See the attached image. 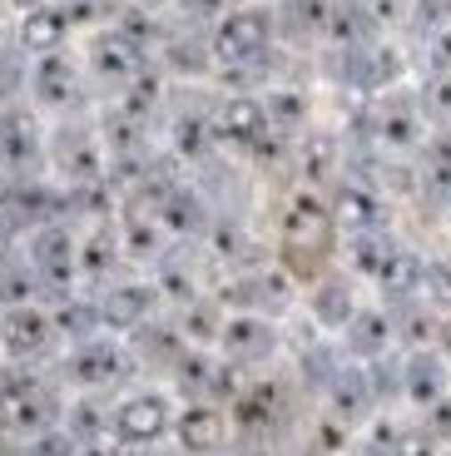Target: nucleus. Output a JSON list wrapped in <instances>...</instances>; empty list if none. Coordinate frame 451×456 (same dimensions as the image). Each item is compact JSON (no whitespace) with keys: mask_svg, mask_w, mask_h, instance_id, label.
Returning a JSON list of instances; mask_svg holds the SVG:
<instances>
[{"mask_svg":"<svg viewBox=\"0 0 451 456\" xmlns=\"http://www.w3.org/2000/svg\"><path fill=\"white\" fill-rule=\"evenodd\" d=\"M273 25H278V15L268 5H234L214 25V55L234 69L263 65L273 50Z\"/></svg>","mask_w":451,"mask_h":456,"instance_id":"nucleus-1","label":"nucleus"},{"mask_svg":"<svg viewBox=\"0 0 451 456\" xmlns=\"http://www.w3.org/2000/svg\"><path fill=\"white\" fill-rule=\"evenodd\" d=\"M174 427V407L164 392H135L114 407V432L119 442H159Z\"/></svg>","mask_w":451,"mask_h":456,"instance_id":"nucleus-2","label":"nucleus"},{"mask_svg":"<svg viewBox=\"0 0 451 456\" xmlns=\"http://www.w3.org/2000/svg\"><path fill=\"white\" fill-rule=\"evenodd\" d=\"M342 80L352 85V90H387V85L402 80V55H397L392 45H348L342 50Z\"/></svg>","mask_w":451,"mask_h":456,"instance_id":"nucleus-3","label":"nucleus"},{"mask_svg":"<svg viewBox=\"0 0 451 456\" xmlns=\"http://www.w3.org/2000/svg\"><path fill=\"white\" fill-rule=\"evenodd\" d=\"M373 134L382 139L387 149H417L427 139V119H422V104L417 100H402V94H387L382 104L373 110Z\"/></svg>","mask_w":451,"mask_h":456,"instance_id":"nucleus-4","label":"nucleus"},{"mask_svg":"<svg viewBox=\"0 0 451 456\" xmlns=\"http://www.w3.org/2000/svg\"><path fill=\"white\" fill-rule=\"evenodd\" d=\"M402 397L417 402V407H437L441 397H451V367L437 353L417 347V353L402 362Z\"/></svg>","mask_w":451,"mask_h":456,"instance_id":"nucleus-5","label":"nucleus"},{"mask_svg":"<svg viewBox=\"0 0 451 456\" xmlns=\"http://www.w3.org/2000/svg\"><path fill=\"white\" fill-rule=\"evenodd\" d=\"M332 208L323 204L317 194H298L293 204H288V214H283V239L293 243V248H327V239H332Z\"/></svg>","mask_w":451,"mask_h":456,"instance_id":"nucleus-6","label":"nucleus"},{"mask_svg":"<svg viewBox=\"0 0 451 456\" xmlns=\"http://www.w3.org/2000/svg\"><path fill=\"white\" fill-rule=\"evenodd\" d=\"M218 342H224V353L234 357V362H263V357H273V347H278V332H273V322L258 318V313H238V318H228L224 328H218Z\"/></svg>","mask_w":451,"mask_h":456,"instance_id":"nucleus-7","label":"nucleus"},{"mask_svg":"<svg viewBox=\"0 0 451 456\" xmlns=\"http://www.w3.org/2000/svg\"><path fill=\"white\" fill-rule=\"evenodd\" d=\"M50 338H55V322H50L40 308H30V303H20V308H11L5 318H0V342H5V353L11 357L45 353Z\"/></svg>","mask_w":451,"mask_h":456,"instance_id":"nucleus-8","label":"nucleus"},{"mask_svg":"<svg viewBox=\"0 0 451 456\" xmlns=\"http://www.w3.org/2000/svg\"><path fill=\"white\" fill-rule=\"evenodd\" d=\"M218 134L234 139V144H263V139L273 134L263 100H253V94H234V100L218 110Z\"/></svg>","mask_w":451,"mask_h":456,"instance_id":"nucleus-9","label":"nucleus"},{"mask_svg":"<svg viewBox=\"0 0 451 456\" xmlns=\"http://www.w3.org/2000/svg\"><path fill=\"white\" fill-rule=\"evenodd\" d=\"M342 342H348V353L362 357V362H377V357L392 347V318L377 308H357L352 322L342 328Z\"/></svg>","mask_w":451,"mask_h":456,"instance_id":"nucleus-10","label":"nucleus"},{"mask_svg":"<svg viewBox=\"0 0 451 456\" xmlns=\"http://www.w3.org/2000/svg\"><path fill=\"white\" fill-rule=\"evenodd\" d=\"M228 297H234L243 313L268 318V313L288 308V278H283V273H249V278H238V283L228 288Z\"/></svg>","mask_w":451,"mask_h":456,"instance_id":"nucleus-11","label":"nucleus"},{"mask_svg":"<svg viewBox=\"0 0 451 456\" xmlns=\"http://www.w3.org/2000/svg\"><path fill=\"white\" fill-rule=\"evenodd\" d=\"M30 85H35V94H40V104H50V110H65V104L79 94V75H75V65H70L60 50L55 55H40Z\"/></svg>","mask_w":451,"mask_h":456,"instance_id":"nucleus-12","label":"nucleus"},{"mask_svg":"<svg viewBox=\"0 0 451 456\" xmlns=\"http://www.w3.org/2000/svg\"><path fill=\"white\" fill-rule=\"evenodd\" d=\"M65 35H70V15L60 11V5L25 11V20H20V45L30 50V55H55V50L65 45Z\"/></svg>","mask_w":451,"mask_h":456,"instance_id":"nucleus-13","label":"nucleus"},{"mask_svg":"<svg viewBox=\"0 0 451 456\" xmlns=\"http://www.w3.org/2000/svg\"><path fill=\"white\" fill-rule=\"evenodd\" d=\"M327 397H332V407H338L342 422H357L362 411L373 407L377 387H373V377L362 372V367H338L332 382H327Z\"/></svg>","mask_w":451,"mask_h":456,"instance_id":"nucleus-14","label":"nucleus"},{"mask_svg":"<svg viewBox=\"0 0 451 456\" xmlns=\"http://www.w3.org/2000/svg\"><path fill=\"white\" fill-rule=\"evenodd\" d=\"M377 30V15L367 0H332V11H327V35L338 40L342 50L348 45H367Z\"/></svg>","mask_w":451,"mask_h":456,"instance_id":"nucleus-15","label":"nucleus"},{"mask_svg":"<svg viewBox=\"0 0 451 456\" xmlns=\"http://www.w3.org/2000/svg\"><path fill=\"white\" fill-rule=\"evenodd\" d=\"M422 273H427V263L412 248H397L392 258L382 263L377 288H382V297H392V303H412V297H422Z\"/></svg>","mask_w":451,"mask_h":456,"instance_id":"nucleus-16","label":"nucleus"},{"mask_svg":"<svg viewBox=\"0 0 451 456\" xmlns=\"http://www.w3.org/2000/svg\"><path fill=\"white\" fill-rule=\"evenodd\" d=\"M94 69H100L104 80H135L139 75V45L129 40L125 30H110L94 40Z\"/></svg>","mask_w":451,"mask_h":456,"instance_id":"nucleus-17","label":"nucleus"},{"mask_svg":"<svg viewBox=\"0 0 451 456\" xmlns=\"http://www.w3.org/2000/svg\"><path fill=\"white\" fill-rule=\"evenodd\" d=\"M332 218H338L348 233H373V228H382V199H377L373 189H362V183H348L338 194Z\"/></svg>","mask_w":451,"mask_h":456,"instance_id":"nucleus-18","label":"nucleus"},{"mask_svg":"<svg viewBox=\"0 0 451 456\" xmlns=\"http://www.w3.org/2000/svg\"><path fill=\"white\" fill-rule=\"evenodd\" d=\"M308 308H313L317 328H348L352 313H357V303H352V288L342 283V278H323V283L313 288V297H308Z\"/></svg>","mask_w":451,"mask_h":456,"instance_id":"nucleus-19","label":"nucleus"},{"mask_svg":"<svg viewBox=\"0 0 451 456\" xmlns=\"http://www.w3.org/2000/svg\"><path fill=\"white\" fill-rule=\"evenodd\" d=\"M35 273L50 278V283H60V278H70V268H75V248H70V233L65 228H45V233H35Z\"/></svg>","mask_w":451,"mask_h":456,"instance_id":"nucleus-20","label":"nucleus"},{"mask_svg":"<svg viewBox=\"0 0 451 456\" xmlns=\"http://www.w3.org/2000/svg\"><path fill=\"white\" fill-rule=\"evenodd\" d=\"M149 308H154V293L144 283H125L100 303V318L114 322V328H135V322L149 318Z\"/></svg>","mask_w":451,"mask_h":456,"instance_id":"nucleus-21","label":"nucleus"},{"mask_svg":"<svg viewBox=\"0 0 451 456\" xmlns=\"http://www.w3.org/2000/svg\"><path fill=\"white\" fill-rule=\"evenodd\" d=\"M119 367H125V357H119V347H110V342H85V347L75 353V377L85 382V387H104V382H114Z\"/></svg>","mask_w":451,"mask_h":456,"instance_id":"nucleus-22","label":"nucleus"},{"mask_svg":"<svg viewBox=\"0 0 451 456\" xmlns=\"http://www.w3.org/2000/svg\"><path fill=\"white\" fill-rule=\"evenodd\" d=\"M263 110H268L273 134H293V129L308 119V100L298 90H273L268 100H263Z\"/></svg>","mask_w":451,"mask_h":456,"instance_id":"nucleus-23","label":"nucleus"},{"mask_svg":"<svg viewBox=\"0 0 451 456\" xmlns=\"http://www.w3.org/2000/svg\"><path fill=\"white\" fill-rule=\"evenodd\" d=\"M422 297H427L431 308L451 313V253L427 258V273H422Z\"/></svg>","mask_w":451,"mask_h":456,"instance_id":"nucleus-24","label":"nucleus"},{"mask_svg":"<svg viewBox=\"0 0 451 456\" xmlns=\"http://www.w3.org/2000/svg\"><path fill=\"white\" fill-rule=\"evenodd\" d=\"M179 432H184V442H193V446H214L218 436H224V417H218L214 407H189Z\"/></svg>","mask_w":451,"mask_h":456,"instance_id":"nucleus-25","label":"nucleus"},{"mask_svg":"<svg viewBox=\"0 0 451 456\" xmlns=\"http://www.w3.org/2000/svg\"><path fill=\"white\" fill-rule=\"evenodd\" d=\"M427 55H431V69H437V75H451V20L431 30V45H427Z\"/></svg>","mask_w":451,"mask_h":456,"instance_id":"nucleus-26","label":"nucleus"},{"mask_svg":"<svg viewBox=\"0 0 451 456\" xmlns=\"http://www.w3.org/2000/svg\"><path fill=\"white\" fill-rule=\"evenodd\" d=\"M427 432L437 442H451V397H441L437 407H427Z\"/></svg>","mask_w":451,"mask_h":456,"instance_id":"nucleus-27","label":"nucleus"},{"mask_svg":"<svg viewBox=\"0 0 451 456\" xmlns=\"http://www.w3.org/2000/svg\"><path fill=\"white\" fill-rule=\"evenodd\" d=\"M451 20V0H422V25H447Z\"/></svg>","mask_w":451,"mask_h":456,"instance_id":"nucleus-28","label":"nucleus"},{"mask_svg":"<svg viewBox=\"0 0 451 456\" xmlns=\"http://www.w3.org/2000/svg\"><path fill=\"white\" fill-rule=\"evenodd\" d=\"M184 11L189 15H228L234 5H228V0H184Z\"/></svg>","mask_w":451,"mask_h":456,"instance_id":"nucleus-29","label":"nucleus"},{"mask_svg":"<svg viewBox=\"0 0 451 456\" xmlns=\"http://www.w3.org/2000/svg\"><path fill=\"white\" fill-rule=\"evenodd\" d=\"M135 11H159V5H169V0H129Z\"/></svg>","mask_w":451,"mask_h":456,"instance_id":"nucleus-30","label":"nucleus"},{"mask_svg":"<svg viewBox=\"0 0 451 456\" xmlns=\"http://www.w3.org/2000/svg\"><path fill=\"white\" fill-rule=\"evenodd\" d=\"M20 11H40V5H50V0H15Z\"/></svg>","mask_w":451,"mask_h":456,"instance_id":"nucleus-31","label":"nucleus"}]
</instances>
